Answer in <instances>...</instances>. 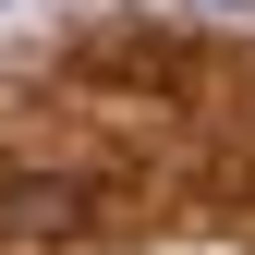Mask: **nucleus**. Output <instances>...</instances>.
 Returning <instances> with one entry per match:
<instances>
[{
	"label": "nucleus",
	"instance_id": "f257e3e1",
	"mask_svg": "<svg viewBox=\"0 0 255 255\" xmlns=\"http://www.w3.org/2000/svg\"><path fill=\"white\" fill-rule=\"evenodd\" d=\"M0 219H12V231H85V182H49V170H12L0 182Z\"/></svg>",
	"mask_w": 255,
	"mask_h": 255
}]
</instances>
